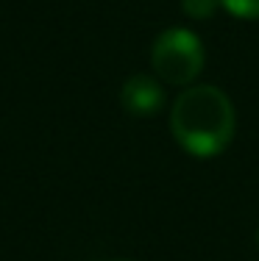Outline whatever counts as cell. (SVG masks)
<instances>
[{
	"label": "cell",
	"instance_id": "1",
	"mask_svg": "<svg viewBox=\"0 0 259 261\" xmlns=\"http://www.w3.org/2000/svg\"><path fill=\"white\" fill-rule=\"evenodd\" d=\"M173 139L195 159H215L231 145L237 134V111L220 86L195 84L173 100Z\"/></svg>",
	"mask_w": 259,
	"mask_h": 261
},
{
	"label": "cell",
	"instance_id": "2",
	"mask_svg": "<svg viewBox=\"0 0 259 261\" xmlns=\"http://www.w3.org/2000/svg\"><path fill=\"white\" fill-rule=\"evenodd\" d=\"M206 50L198 34L190 28H168L153 39L151 67L162 84L190 86L203 72Z\"/></svg>",
	"mask_w": 259,
	"mask_h": 261
},
{
	"label": "cell",
	"instance_id": "3",
	"mask_svg": "<svg viewBox=\"0 0 259 261\" xmlns=\"http://www.w3.org/2000/svg\"><path fill=\"white\" fill-rule=\"evenodd\" d=\"M120 103L134 117H153L164 106L162 81L151 75H131L120 89Z\"/></svg>",
	"mask_w": 259,
	"mask_h": 261
},
{
	"label": "cell",
	"instance_id": "4",
	"mask_svg": "<svg viewBox=\"0 0 259 261\" xmlns=\"http://www.w3.org/2000/svg\"><path fill=\"white\" fill-rule=\"evenodd\" d=\"M220 9V0H181V11L190 20H209Z\"/></svg>",
	"mask_w": 259,
	"mask_h": 261
},
{
	"label": "cell",
	"instance_id": "5",
	"mask_svg": "<svg viewBox=\"0 0 259 261\" xmlns=\"http://www.w3.org/2000/svg\"><path fill=\"white\" fill-rule=\"evenodd\" d=\"M220 6L240 20H259V0H220Z\"/></svg>",
	"mask_w": 259,
	"mask_h": 261
},
{
	"label": "cell",
	"instance_id": "6",
	"mask_svg": "<svg viewBox=\"0 0 259 261\" xmlns=\"http://www.w3.org/2000/svg\"><path fill=\"white\" fill-rule=\"evenodd\" d=\"M109 261H131V258H109Z\"/></svg>",
	"mask_w": 259,
	"mask_h": 261
},
{
	"label": "cell",
	"instance_id": "7",
	"mask_svg": "<svg viewBox=\"0 0 259 261\" xmlns=\"http://www.w3.org/2000/svg\"><path fill=\"white\" fill-rule=\"evenodd\" d=\"M256 245H259V228H256Z\"/></svg>",
	"mask_w": 259,
	"mask_h": 261
}]
</instances>
